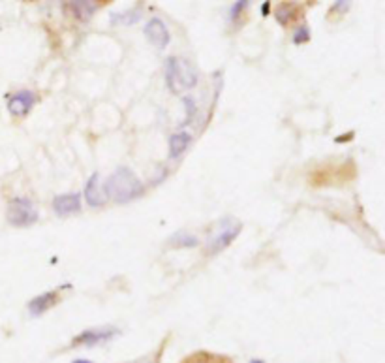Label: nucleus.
Here are the masks:
<instances>
[{"label": "nucleus", "instance_id": "nucleus-3", "mask_svg": "<svg viewBox=\"0 0 385 363\" xmlns=\"http://www.w3.org/2000/svg\"><path fill=\"white\" fill-rule=\"evenodd\" d=\"M8 222L15 228H24L38 222V211L29 198H13L8 204Z\"/></svg>", "mask_w": 385, "mask_h": 363}, {"label": "nucleus", "instance_id": "nucleus-15", "mask_svg": "<svg viewBox=\"0 0 385 363\" xmlns=\"http://www.w3.org/2000/svg\"><path fill=\"white\" fill-rule=\"evenodd\" d=\"M295 17H297V6H295V4L284 2V4H280V6H278L277 21L282 24V27H286L288 23H291Z\"/></svg>", "mask_w": 385, "mask_h": 363}, {"label": "nucleus", "instance_id": "nucleus-4", "mask_svg": "<svg viewBox=\"0 0 385 363\" xmlns=\"http://www.w3.org/2000/svg\"><path fill=\"white\" fill-rule=\"evenodd\" d=\"M242 230V225L241 222H231V225H228V222H224V228L220 232H217L215 236L209 239V245H207V250H209V255H218V252H222L224 248L229 247L231 243L237 239V236L241 234Z\"/></svg>", "mask_w": 385, "mask_h": 363}, {"label": "nucleus", "instance_id": "nucleus-25", "mask_svg": "<svg viewBox=\"0 0 385 363\" xmlns=\"http://www.w3.org/2000/svg\"><path fill=\"white\" fill-rule=\"evenodd\" d=\"M250 363H265V362H263V360H252Z\"/></svg>", "mask_w": 385, "mask_h": 363}, {"label": "nucleus", "instance_id": "nucleus-23", "mask_svg": "<svg viewBox=\"0 0 385 363\" xmlns=\"http://www.w3.org/2000/svg\"><path fill=\"white\" fill-rule=\"evenodd\" d=\"M73 363H92V362H89V360H75Z\"/></svg>", "mask_w": 385, "mask_h": 363}, {"label": "nucleus", "instance_id": "nucleus-10", "mask_svg": "<svg viewBox=\"0 0 385 363\" xmlns=\"http://www.w3.org/2000/svg\"><path fill=\"white\" fill-rule=\"evenodd\" d=\"M57 301H59V294L57 292H45V294L32 297L31 303H29V311H31L32 316H40L43 313H48L51 307H55Z\"/></svg>", "mask_w": 385, "mask_h": 363}, {"label": "nucleus", "instance_id": "nucleus-20", "mask_svg": "<svg viewBox=\"0 0 385 363\" xmlns=\"http://www.w3.org/2000/svg\"><path fill=\"white\" fill-rule=\"evenodd\" d=\"M182 102H184V106H187V121H184V124H187V122H190L194 117H196V102H194L190 97L184 98Z\"/></svg>", "mask_w": 385, "mask_h": 363}, {"label": "nucleus", "instance_id": "nucleus-2", "mask_svg": "<svg viewBox=\"0 0 385 363\" xmlns=\"http://www.w3.org/2000/svg\"><path fill=\"white\" fill-rule=\"evenodd\" d=\"M166 83L171 92L187 91V89L196 87L198 73L190 66V62L177 59V57H169L166 62Z\"/></svg>", "mask_w": 385, "mask_h": 363}, {"label": "nucleus", "instance_id": "nucleus-22", "mask_svg": "<svg viewBox=\"0 0 385 363\" xmlns=\"http://www.w3.org/2000/svg\"><path fill=\"white\" fill-rule=\"evenodd\" d=\"M351 136H354V134H348V136H344V138H337V139H335V141H338V143H340V141H348V139L351 138Z\"/></svg>", "mask_w": 385, "mask_h": 363}, {"label": "nucleus", "instance_id": "nucleus-8", "mask_svg": "<svg viewBox=\"0 0 385 363\" xmlns=\"http://www.w3.org/2000/svg\"><path fill=\"white\" fill-rule=\"evenodd\" d=\"M53 211L59 217H68L81 211V196L79 194H61L53 200Z\"/></svg>", "mask_w": 385, "mask_h": 363}, {"label": "nucleus", "instance_id": "nucleus-16", "mask_svg": "<svg viewBox=\"0 0 385 363\" xmlns=\"http://www.w3.org/2000/svg\"><path fill=\"white\" fill-rule=\"evenodd\" d=\"M184 363H229V360L217 356V354H209V352H198V354L188 357Z\"/></svg>", "mask_w": 385, "mask_h": 363}, {"label": "nucleus", "instance_id": "nucleus-17", "mask_svg": "<svg viewBox=\"0 0 385 363\" xmlns=\"http://www.w3.org/2000/svg\"><path fill=\"white\" fill-rule=\"evenodd\" d=\"M250 2H252V0H237L233 6H231V10H229V19H231L233 23L235 21H239V19L245 15V12H247V8L250 6Z\"/></svg>", "mask_w": 385, "mask_h": 363}, {"label": "nucleus", "instance_id": "nucleus-14", "mask_svg": "<svg viewBox=\"0 0 385 363\" xmlns=\"http://www.w3.org/2000/svg\"><path fill=\"white\" fill-rule=\"evenodd\" d=\"M169 245L175 248H194L199 245V239L196 236H192V234H184V232H181V234H175V236L169 239Z\"/></svg>", "mask_w": 385, "mask_h": 363}, {"label": "nucleus", "instance_id": "nucleus-13", "mask_svg": "<svg viewBox=\"0 0 385 363\" xmlns=\"http://www.w3.org/2000/svg\"><path fill=\"white\" fill-rule=\"evenodd\" d=\"M141 15H143L141 6L133 8V10H126V12L113 13V15H111V24H124V27H128V24H136L139 19H141Z\"/></svg>", "mask_w": 385, "mask_h": 363}, {"label": "nucleus", "instance_id": "nucleus-7", "mask_svg": "<svg viewBox=\"0 0 385 363\" xmlns=\"http://www.w3.org/2000/svg\"><path fill=\"white\" fill-rule=\"evenodd\" d=\"M36 100V94L32 91H19L15 92V94H12L10 100H8V111H10L13 117L29 115L31 109L34 108Z\"/></svg>", "mask_w": 385, "mask_h": 363}, {"label": "nucleus", "instance_id": "nucleus-18", "mask_svg": "<svg viewBox=\"0 0 385 363\" xmlns=\"http://www.w3.org/2000/svg\"><path fill=\"white\" fill-rule=\"evenodd\" d=\"M351 8V0H335V4L329 10V15H346Z\"/></svg>", "mask_w": 385, "mask_h": 363}, {"label": "nucleus", "instance_id": "nucleus-19", "mask_svg": "<svg viewBox=\"0 0 385 363\" xmlns=\"http://www.w3.org/2000/svg\"><path fill=\"white\" fill-rule=\"evenodd\" d=\"M307 42H310V29L303 24V27H299V29L295 31L293 43L295 45H303V43H307Z\"/></svg>", "mask_w": 385, "mask_h": 363}, {"label": "nucleus", "instance_id": "nucleus-24", "mask_svg": "<svg viewBox=\"0 0 385 363\" xmlns=\"http://www.w3.org/2000/svg\"><path fill=\"white\" fill-rule=\"evenodd\" d=\"M94 2H96V4L98 2H100V4H108V2H111V0H94Z\"/></svg>", "mask_w": 385, "mask_h": 363}, {"label": "nucleus", "instance_id": "nucleus-9", "mask_svg": "<svg viewBox=\"0 0 385 363\" xmlns=\"http://www.w3.org/2000/svg\"><path fill=\"white\" fill-rule=\"evenodd\" d=\"M66 8L79 21H89L96 13L98 4L94 0H64Z\"/></svg>", "mask_w": 385, "mask_h": 363}, {"label": "nucleus", "instance_id": "nucleus-1", "mask_svg": "<svg viewBox=\"0 0 385 363\" xmlns=\"http://www.w3.org/2000/svg\"><path fill=\"white\" fill-rule=\"evenodd\" d=\"M145 194L143 183L128 168H119L106 183V196L115 204H130Z\"/></svg>", "mask_w": 385, "mask_h": 363}, {"label": "nucleus", "instance_id": "nucleus-11", "mask_svg": "<svg viewBox=\"0 0 385 363\" xmlns=\"http://www.w3.org/2000/svg\"><path fill=\"white\" fill-rule=\"evenodd\" d=\"M98 173H92L89 181L85 185V201L91 207H102L106 204V194L100 190V183H98Z\"/></svg>", "mask_w": 385, "mask_h": 363}, {"label": "nucleus", "instance_id": "nucleus-5", "mask_svg": "<svg viewBox=\"0 0 385 363\" xmlns=\"http://www.w3.org/2000/svg\"><path fill=\"white\" fill-rule=\"evenodd\" d=\"M117 329L115 327H94V329H87V332L79 333L78 337H73L72 346H94L102 345V343H108L117 335Z\"/></svg>", "mask_w": 385, "mask_h": 363}, {"label": "nucleus", "instance_id": "nucleus-6", "mask_svg": "<svg viewBox=\"0 0 385 363\" xmlns=\"http://www.w3.org/2000/svg\"><path fill=\"white\" fill-rule=\"evenodd\" d=\"M145 36L158 49H166L171 42V34H169L168 27H166L162 19L158 17H152L149 23L145 24Z\"/></svg>", "mask_w": 385, "mask_h": 363}, {"label": "nucleus", "instance_id": "nucleus-12", "mask_svg": "<svg viewBox=\"0 0 385 363\" xmlns=\"http://www.w3.org/2000/svg\"><path fill=\"white\" fill-rule=\"evenodd\" d=\"M192 143V136L184 130L181 132H175L171 138H169V158H179L182 152L187 151L188 147Z\"/></svg>", "mask_w": 385, "mask_h": 363}, {"label": "nucleus", "instance_id": "nucleus-21", "mask_svg": "<svg viewBox=\"0 0 385 363\" xmlns=\"http://www.w3.org/2000/svg\"><path fill=\"white\" fill-rule=\"evenodd\" d=\"M269 8H271V4H269V2H265L263 6H261V13H263V15H267V13H269Z\"/></svg>", "mask_w": 385, "mask_h": 363}]
</instances>
